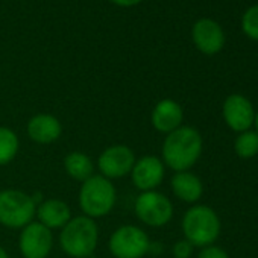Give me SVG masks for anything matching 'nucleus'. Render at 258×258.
Listing matches in <instances>:
<instances>
[{
  "instance_id": "obj_25",
  "label": "nucleus",
  "mask_w": 258,
  "mask_h": 258,
  "mask_svg": "<svg viewBox=\"0 0 258 258\" xmlns=\"http://www.w3.org/2000/svg\"><path fill=\"white\" fill-rule=\"evenodd\" d=\"M253 126H255V131L258 133V109L255 111V118H253Z\"/></svg>"
},
{
  "instance_id": "obj_18",
  "label": "nucleus",
  "mask_w": 258,
  "mask_h": 258,
  "mask_svg": "<svg viewBox=\"0 0 258 258\" xmlns=\"http://www.w3.org/2000/svg\"><path fill=\"white\" fill-rule=\"evenodd\" d=\"M20 151V139L8 126H0V167L13 163Z\"/></svg>"
},
{
  "instance_id": "obj_17",
  "label": "nucleus",
  "mask_w": 258,
  "mask_h": 258,
  "mask_svg": "<svg viewBox=\"0 0 258 258\" xmlns=\"http://www.w3.org/2000/svg\"><path fill=\"white\" fill-rule=\"evenodd\" d=\"M62 164H64L66 173L72 179H75V181H78L81 184L94 175V163L84 152L73 151V152L67 154Z\"/></svg>"
},
{
  "instance_id": "obj_11",
  "label": "nucleus",
  "mask_w": 258,
  "mask_h": 258,
  "mask_svg": "<svg viewBox=\"0 0 258 258\" xmlns=\"http://www.w3.org/2000/svg\"><path fill=\"white\" fill-rule=\"evenodd\" d=\"M133 185L142 191L157 190L166 176V166L163 160L157 155H143L136 160V164L131 170Z\"/></svg>"
},
{
  "instance_id": "obj_14",
  "label": "nucleus",
  "mask_w": 258,
  "mask_h": 258,
  "mask_svg": "<svg viewBox=\"0 0 258 258\" xmlns=\"http://www.w3.org/2000/svg\"><path fill=\"white\" fill-rule=\"evenodd\" d=\"M28 137L38 145H52L58 142L62 136V123L58 117L40 112L32 115L26 123Z\"/></svg>"
},
{
  "instance_id": "obj_22",
  "label": "nucleus",
  "mask_w": 258,
  "mask_h": 258,
  "mask_svg": "<svg viewBox=\"0 0 258 258\" xmlns=\"http://www.w3.org/2000/svg\"><path fill=\"white\" fill-rule=\"evenodd\" d=\"M198 258H231V256L223 247L217 244H210V246L201 247Z\"/></svg>"
},
{
  "instance_id": "obj_2",
  "label": "nucleus",
  "mask_w": 258,
  "mask_h": 258,
  "mask_svg": "<svg viewBox=\"0 0 258 258\" xmlns=\"http://www.w3.org/2000/svg\"><path fill=\"white\" fill-rule=\"evenodd\" d=\"M59 231V247L70 258H88L99 244V226L84 214L72 217Z\"/></svg>"
},
{
  "instance_id": "obj_5",
  "label": "nucleus",
  "mask_w": 258,
  "mask_h": 258,
  "mask_svg": "<svg viewBox=\"0 0 258 258\" xmlns=\"http://www.w3.org/2000/svg\"><path fill=\"white\" fill-rule=\"evenodd\" d=\"M37 201L23 190H0V225L10 229H23L35 220Z\"/></svg>"
},
{
  "instance_id": "obj_7",
  "label": "nucleus",
  "mask_w": 258,
  "mask_h": 258,
  "mask_svg": "<svg viewBox=\"0 0 258 258\" xmlns=\"http://www.w3.org/2000/svg\"><path fill=\"white\" fill-rule=\"evenodd\" d=\"M134 211L142 223L151 228H163L173 217V204L169 196L158 190L142 191L136 199Z\"/></svg>"
},
{
  "instance_id": "obj_8",
  "label": "nucleus",
  "mask_w": 258,
  "mask_h": 258,
  "mask_svg": "<svg viewBox=\"0 0 258 258\" xmlns=\"http://www.w3.org/2000/svg\"><path fill=\"white\" fill-rule=\"evenodd\" d=\"M136 152L126 145H112L102 151L97 158L99 175L106 179H120L131 175V170L136 164Z\"/></svg>"
},
{
  "instance_id": "obj_16",
  "label": "nucleus",
  "mask_w": 258,
  "mask_h": 258,
  "mask_svg": "<svg viewBox=\"0 0 258 258\" xmlns=\"http://www.w3.org/2000/svg\"><path fill=\"white\" fill-rule=\"evenodd\" d=\"M170 190L176 199L195 205L204 195V182L196 173L190 170L176 172L170 179Z\"/></svg>"
},
{
  "instance_id": "obj_1",
  "label": "nucleus",
  "mask_w": 258,
  "mask_h": 258,
  "mask_svg": "<svg viewBox=\"0 0 258 258\" xmlns=\"http://www.w3.org/2000/svg\"><path fill=\"white\" fill-rule=\"evenodd\" d=\"M204 151V139L193 126L182 124L166 136L161 146V160L170 170L187 172L199 161Z\"/></svg>"
},
{
  "instance_id": "obj_9",
  "label": "nucleus",
  "mask_w": 258,
  "mask_h": 258,
  "mask_svg": "<svg viewBox=\"0 0 258 258\" xmlns=\"http://www.w3.org/2000/svg\"><path fill=\"white\" fill-rule=\"evenodd\" d=\"M19 249L23 258H47L53 249V234L49 228L34 220L20 229Z\"/></svg>"
},
{
  "instance_id": "obj_12",
  "label": "nucleus",
  "mask_w": 258,
  "mask_h": 258,
  "mask_svg": "<svg viewBox=\"0 0 258 258\" xmlns=\"http://www.w3.org/2000/svg\"><path fill=\"white\" fill-rule=\"evenodd\" d=\"M191 40L201 53L211 56L223 49L225 32L217 22L211 19H201L191 28Z\"/></svg>"
},
{
  "instance_id": "obj_6",
  "label": "nucleus",
  "mask_w": 258,
  "mask_h": 258,
  "mask_svg": "<svg viewBox=\"0 0 258 258\" xmlns=\"http://www.w3.org/2000/svg\"><path fill=\"white\" fill-rule=\"evenodd\" d=\"M152 241L148 232L136 225H121L108 240V249L114 258H143L149 253Z\"/></svg>"
},
{
  "instance_id": "obj_23",
  "label": "nucleus",
  "mask_w": 258,
  "mask_h": 258,
  "mask_svg": "<svg viewBox=\"0 0 258 258\" xmlns=\"http://www.w3.org/2000/svg\"><path fill=\"white\" fill-rule=\"evenodd\" d=\"M109 2L120 8H133V7L140 5L143 0H109Z\"/></svg>"
},
{
  "instance_id": "obj_21",
  "label": "nucleus",
  "mask_w": 258,
  "mask_h": 258,
  "mask_svg": "<svg viewBox=\"0 0 258 258\" xmlns=\"http://www.w3.org/2000/svg\"><path fill=\"white\" fill-rule=\"evenodd\" d=\"M193 250H195V246L190 241H187L185 238H182L173 244L172 255H173V258H190L193 255Z\"/></svg>"
},
{
  "instance_id": "obj_4",
  "label": "nucleus",
  "mask_w": 258,
  "mask_h": 258,
  "mask_svg": "<svg viewBox=\"0 0 258 258\" xmlns=\"http://www.w3.org/2000/svg\"><path fill=\"white\" fill-rule=\"evenodd\" d=\"M78 202L84 216L97 220L108 216L114 210L117 202V190L112 181L94 173L81 184Z\"/></svg>"
},
{
  "instance_id": "obj_3",
  "label": "nucleus",
  "mask_w": 258,
  "mask_h": 258,
  "mask_svg": "<svg viewBox=\"0 0 258 258\" xmlns=\"http://www.w3.org/2000/svg\"><path fill=\"white\" fill-rule=\"evenodd\" d=\"M181 229L184 238L195 247H205L217 241L222 231V222L211 207L195 204L184 213Z\"/></svg>"
},
{
  "instance_id": "obj_15",
  "label": "nucleus",
  "mask_w": 258,
  "mask_h": 258,
  "mask_svg": "<svg viewBox=\"0 0 258 258\" xmlns=\"http://www.w3.org/2000/svg\"><path fill=\"white\" fill-rule=\"evenodd\" d=\"M35 217L37 222L53 231V229H62L73 216H72V208L67 202L50 198L37 205Z\"/></svg>"
},
{
  "instance_id": "obj_13",
  "label": "nucleus",
  "mask_w": 258,
  "mask_h": 258,
  "mask_svg": "<svg viewBox=\"0 0 258 258\" xmlns=\"http://www.w3.org/2000/svg\"><path fill=\"white\" fill-rule=\"evenodd\" d=\"M151 123L160 134H170L184 124V109L173 99H161L151 112Z\"/></svg>"
},
{
  "instance_id": "obj_20",
  "label": "nucleus",
  "mask_w": 258,
  "mask_h": 258,
  "mask_svg": "<svg viewBox=\"0 0 258 258\" xmlns=\"http://www.w3.org/2000/svg\"><path fill=\"white\" fill-rule=\"evenodd\" d=\"M241 29L247 38L258 41V5H252L244 11L241 17Z\"/></svg>"
},
{
  "instance_id": "obj_19",
  "label": "nucleus",
  "mask_w": 258,
  "mask_h": 258,
  "mask_svg": "<svg viewBox=\"0 0 258 258\" xmlns=\"http://www.w3.org/2000/svg\"><path fill=\"white\" fill-rule=\"evenodd\" d=\"M234 152L241 160H250L258 155V133L255 129H247L237 134L234 140Z\"/></svg>"
},
{
  "instance_id": "obj_24",
  "label": "nucleus",
  "mask_w": 258,
  "mask_h": 258,
  "mask_svg": "<svg viewBox=\"0 0 258 258\" xmlns=\"http://www.w3.org/2000/svg\"><path fill=\"white\" fill-rule=\"evenodd\" d=\"M0 258H10V253H8L7 249L2 247V246H0Z\"/></svg>"
},
{
  "instance_id": "obj_10",
  "label": "nucleus",
  "mask_w": 258,
  "mask_h": 258,
  "mask_svg": "<svg viewBox=\"0 0 258 258\" xmlns=\"http://www.w3.org/2000/svg\"><path fill=\"white\" fill-rule=\"evenodd\" d=\"M222 117L225 124L235 134L252 129L255 118V108L252 102L238 93L229 94L222 103Z\"/></svg>"
}]
</instances>
